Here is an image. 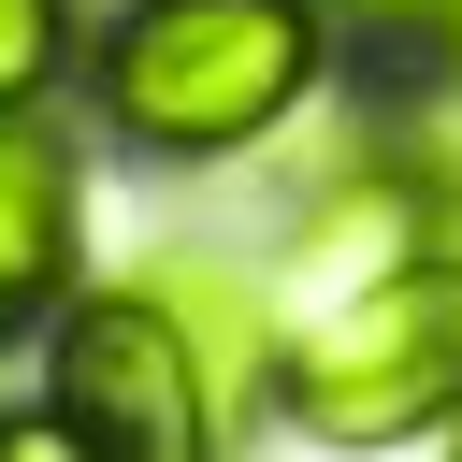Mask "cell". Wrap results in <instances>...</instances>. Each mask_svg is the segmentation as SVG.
<instances>
[{
  "mask_svg": "<svg viewBox=\"0 0 462 462\" xmlns=\"http://www.w3.org/2000/svg\"><path fill=\"white\" fill-rule=\"evenodd\" d=\"M346 72L318 0H87L72 116L130 173H231Z\"/></svg>",
  "mask_w": 462,
  "mask_h": 462,
  "instance_id": "cell-1",
  "label": "cell"
},
{
  "mask_svg": "<svg viewBox=\"0 0 462 462\" xmlns=\"http://www.w3.org/2000/svg\"><path fill=\"white\" fill-rule=\"evenodd\" d=\"M274 419L303 448H419L462 419V245H419L390 274H361L346 303L289 318V375H274Z\"/></svg>",
  "mask_w": 462,
  "mask_h": 462,
  "instance_id": "cell-2",
  "label": "cell"
},
{
  "mask_svg": "<svg viewBox=\"0 0 462 462\" xmlns=\"http://www.w3.org/2000/svg\"><path fill=\"white\" fill-rule=\"evenodd\" d=\"M43 390L58 419L101 448V462H231V390L217 361L188 346V318L144 289V274H72L58 318H43Z\"/></svg>",
  "mask_w": 462,
  "mask_h": 462,
  "instance_id": "cell-3",
  "label": "cell"
},
{
  "mask_svg": "<svg viewBox=\"0 0 462 462\" xmlns=\"http://www.w3.org/2000/svg\"><path fill=\"white\" fill-rule=\"evenodd\" d=\"M87 58V0H0V116H58Z\"/></svg>",
  "mask_w": 462,
  "mask_h": 462,
  "instance_id": "cell-4",
  "label": "cell"
},
{
  "mask_svg": "<svg viewBox=\"0 0 462 462\" xmlns=\"http://www.w3.org/2000/svg\"><path fill=\"white\" fill-rule=\"evenodd\" d=\"M318 14H332V43L361 58V87H419L433 43H448V0H318Z\"/></svg>",
  "mask_w": 462,
  "mask_h": 462,
  "instance_id": "cell-5",
  "label": "cell"
},
{
  "mask_svg": "<svg viewBox=\"0 0 462 462\" xmlns=\"http://www.w3.org/2000/svg\"><path fill=\"white\" fill-rule=\"evenodd\" d=\"M0 462H101V448L58 419V390H14V404H0Z\"/></svg>",
  "mask_w": 462,
  "mask_h": 462,
  "instance_id": "cell-6",
  "label": "cell"
},
{
  "mask_svg": "<svg viewBox=\"0 0 462 462\" xmlns=\"http://www.w3.org/2000/svg\"><path fill=\"white\" fill-rule=\"evenodd\" d=\"M419 101H448L433 130H462V0H448V43H433V72H419Z\"/></svg>",
  "mask_w": 462,
  "mask_h": 462,
  "instance_id": "cell-7",
  "label": "cell"
},
{
  "mask_svg": "<svg viewBox=\"0 0 462 462\" xmlns=\"http://www.w3.org/2000/svg\"><path fill=\"white\" fill-rule=\"evenodd\" d=\"M43 318H58V289H29V274L0 260V346H14V332H43Z\"/></svg>",
  "mask_w": 462,
  "mask_h": 462,
  "instance_id": "cell-8",
  "label": "cell"
},
{
  "mask_svg": "<svg viewBox=\"0 0 462 462\" xmlns=\"http://www.w3.org/2000/svg\"><path fill=\"white\" fill-rule=\"evenodd\" d=\"M448 462H462V419H448Z\"/></svg>",
  "mask_w": 462,
  "mask_h": 462,
  "instance_id": "cell-9",
  "label": "cell"
}]
</instances>
